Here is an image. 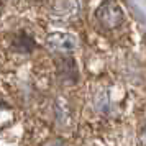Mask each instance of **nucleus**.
<instances>
[{
  "mask_svg": "<svg viewBox=\"0 0 146 146\" xmlns=\"http://www.w3.org/2000/svg\"><path fill=\"white\" fill-rule=\"evenodd\" d=\"M97 21L107 30H117L125 21V12L115 0H105L95 12Z\"/></svg>",
  "mask_w": 146,
  "mask_h": 146,
  "instance_id": "f257e3e1",
  "label": "nucleus"
},
{
  "mask_svg": "<svg viewBox=\"0 0 146 146\" xmlns=\"http://www.w3.org/2000/svg\"><path fill=\"white\" fill-rule=\"evenodd\" d=\"M48 46L53 51L58 53H72L77 48V38L72 33H66V31H54L48 36Z\"/></svg>",
  "mask_w": 146,
  "mask_h": 146,
  "instance_id": "f03ea898",
  "label": "nucleus"
},
{
  "mask_svg": "<svg viewBox=\"0 0 146 146\" xmlns=\"http://www.w3.org/2000/svg\"><path fill=\"white\" fill-rule=\"evenodd\" d=\"M17 120V113L10 105L7 104H0V130H5L8 126H12Z\"/></svg>",
  "mask_w": 146,
  "mask_h": 146,
  "instance_id": "7ed1b4c3",
  "label": "nucleus"
},
{
  "mask_svg": "<svg viewBox=\"0 0 146 146\" xmlns=\"http://www.w3.org/2000/svg\"><path fill=\"white\" fill-rule=\"evenodd\" d=\"M44 146H66V143L61 138H53V139H48L44 143Z\"/></svg>",
  "mask_w": 146,
  "mask_h": 146,
  "instance_id": "20e7f679",
  "label": "nucleus"
},
{
  "mask_svg": "<svg viewBox=\"0 0 146 146\" xmlns=\"http://www.w3.org/2000/svg\"><path fill=\"white\" fill-rule=\"evenodd\" d=\"M139 143H141V146H146V125L139 131Z\"/></svg>",
  "mask_w": 146,
  "mask_h": 146,
  "instance_id": "39448f33",
  "label": "nucleus"
},
{
  "mask_svg": "<svg viewBox=\"0 0 146 146\" xmlns=\"http://www.w3.org/2000/svg\"><path fill=\"white\" fill-rule=\"evenodd\" d=\"M0 12H2V0H0Z\"/></svg>",
  "mask_w": 146,
  "mask_h": 146,
  "instance_id": "423d86ee",
  "label": "nucleus"
}]
</instances>
